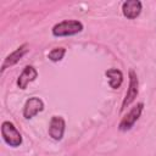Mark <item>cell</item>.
<instances>
[{
  "mask_svg": "<svg viewBox=\"0 0 156 156\" xmlns=\"http://www.w3.org/2000/svg\"><path fill=\"white\" fill-rule=\"evenodd\" d=\"M83 30V23L80 21L77 20H65L62 22L56 23L52 29L51 33L54 37L61 38V37H72L76 35L78 33H80Z\"/></svg>",
  "mask_w": 156,
  "mask_h": 156,
  "instance_id": "6da1fadb",
  "label": "cell"
},
{
  "mask_svg": "<svg viewBox=\"0 0 156 156\" xmlns=\"http://www.w3.org/2000/svg\"><path fill=\"white\" fill-rule=\"evenodd\" d=\"M1 136L4 141L11 147H18L23 141L21 133L10 121H4L1 123Z\"/></svg>",
  "mask_w": 156,
  "mask_h": 156,
  "instance_id": "7a4b0ae2",
  "label": "cell"
},
{
  "mask_svg": "<svg viewBox=\"0 0 156 156\" xmlns=\"http://www.w3.org/2000/svg\"><path fill=\"white\" fill-rule=\"evenodd\" d=\"M43 110H44L43 100L40 98H38V96H32L24 102L22 113H23V117L26 119H30L34 116H37L39 112H41Z\"/></svg>",
  "mask_w": 156,
  "mask_h": 156,
  "instance_id": "52a82bcc",
  "label": "cell"
},
{
  "mask_svg": "<svg viewBox=\"0 0 156 156\" xmlns=\"http://www.w3.org/2000/svg\"><path fill=\"white\" fill-rule=\"evenodd\" d=\"M105 76L107 77L108 85L112 89H118L123 83V73L121 69L117 68H108L105 72Z\"/></svg>",
  "mask_w": 156,
  "mask_h": 156,
  "instance_id": "30bf717a",
  "label": "cell"
},
{
  "mask_svg": "<svg viewBox=\"0 0 156 156\" xmlns=\"http://www.w3.org/2000/svg\"><path fill=\"white\" fill-rule=\"evenodd\" d=\"M143 10V4L139 0H127L122 4V13L128 20L136 18Z\"/></svg>",
  "mask_w": 156,
  "mask_h": 156,
  "instance_id": "9c48e42d",
  "label": "cell"
},
{
  "mask_svg": "<svg viewBox=\"0 0 156 156\" xmlns=\"http://www.w3.org/2000/svg\"><path fill=\"white\" fill-rule=\"evenodd\" d=\"M66 129V122L62 116H52L49 123V136L51 139L60 141L63 138Z\"/></svg>",
  "mask_w": 156,
  "mask_h": 156,
  "instance_id": "5b68a950",
  "label": "cell"
},
{
  "mask_svg": "<svg viewBox=\"0 0 156 156\" xmlns=\"http://www.w3.org/2000/svg\"><path fill=\"white\" fill-rule=\"evenodd\" d=\"M143 110H144V102H138L135 106H133L118 123V129L121 132L130 130L136 123V121L139 119V117L141 116Z\"/></svg>",
  "mask_w": 156,
  "mask_h": 156,
  "instance_id": "3957f363",
  "label": "cell"
},
{
  "mask_svg": "<svg viewBox=\"0 0 156 156\" xmlns=\"http://www.w3.org/2000/svg\"><path fill=\"white\" fill-rule=\"evenodd\" d=\"M66 55V49L60 46V48H54L49 54H48V58L52 62H58L61 61Z\"/></svg>",
  "mask_w": 156,
  "mask_h": 156,
  "instance_id": "8fae6325",
  "label": "cell"
},
{
  "mask_svg": "<svg viewBox=\"0 0 156 156\" xmlns=\"http://www.w3.org/2000/svg\"><path fill=\"white\" fill-rule=\"evenodd\" d=\"M37 77H38V71L33 66L27 65L23 68V71L21 72V74L18 76V78H17V82H16L17 83V87L20 89L24 90L28 87L29 83H32V82H34L37 79Z\"/></svg>",
  "mask_w": 156,
  "mask_h": 156,
  "instance_id": "ba28073f",
  "label": "cell"
},
{
  "mask_svg": "<svg viewBox=\"0 0 156 156\" xmlns=\"http://www.w3.org/2000/svg\"><path fill=\"white\" fill-rule=\"evenodd\" d=\"M29 48V45L27 44V43H24V44H22L21 46H18L15 51H12L11 54H9L5 58H4V62H2V65H1V73H4V71L6 69V68H10V67H12V66H15L16 63H18L20 61H21V58H23V56L28 52V49Z\"/></svg>",
  "mask_w": 156,
  "mask_h": 156,
  "instance_id": "8992f818",
  "label": "cell"
},
{
  "mask_svg": "<svg viewBox=\"0 0 156 156\" xmlns=\"http://www.w3.org/2000/svg\"><path fill=\"white\" fill-rule=\"evenodd\" d=\"M139 94V79L134 69H129V83H128V89L124 95V99L122 101L121 106V112L124 111L138 96Z\"/></svg>",
  "mask_w": 156,
  "mask_h": 156,
  "instance_id": "277c9868",
  "label": "cell"
}]
</instances>
